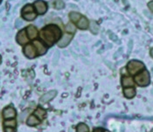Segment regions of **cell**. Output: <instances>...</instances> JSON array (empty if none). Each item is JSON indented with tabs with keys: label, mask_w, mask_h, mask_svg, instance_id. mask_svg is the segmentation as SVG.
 <instances>
[{
	"label": "cell",
	"mask_w": 153,
	"mask_h": 132,
	"mask_svg": "<svg viewBox=\"0 0 153 132\" xmlns=\"http://www.w3.org/2000/svg\"><path fill=\"white\" fill-rule=\"evenodd\" d=\"M4 132H16V128H12V127H5Z\"/></svg>",
	"instance_id": "484cf974"
},
{
	"label": "cell",
	"mask_w": 153,
	"mask_h": 132,
	"mask_svg": "<svg viewBox=\"0 0 153 132\" xmlns=\"http://www.w3.org/2000/svg\"><path fill=\"white\" fill-rule=\"evenodd\" d=\"M22 24H23V22H22V20H21L20 19H17V20H16V22H15V26H16L17 28L20 27V26H21Z\"/></svg>",
	"instance_id": "4316f807"
},
{
	"label": "cell",
	"mask_w": 153,
	"mask_h": 132,
	"mask_svg": "<svg viewBox=\"0 0 153 132\" xmlns=\"http://www.w3.org/2000/svg\"><path fill=\"white\" fill-rule=\"evenodd\" d=\"M66 30H67V32H68V33H75V30H76V28H75V25L73 24V23H68V24L66 25Z\"/></svg>",
	"instance_id": "cb8c5ba5"
},
{
	"label": "cell",
	"mask_w": 153,
	"mask_h": 132,
	"mask_svg": "<svg viewBox=\"0 0 153 132\" xmlns=\"http://www.w3.org/2000/svg\"><path fill=\"white\" fill-rule=\"evenodd\" d=\"M34 8L37 12L40 15L45 14L47 11V4L43 0H37L34 3Z\"/></svg>",
	"instance_id": "5b68a950"
},
{
	"label": "cell",
	"mask_w": 153,
	"mask_h": 132,
	"mask_svg": "<svg viewBox=\"0 0 153 132\" xmlns=\"http://www.w3.org/2000/svg\"><path fill=\"white\" fill-rule=\"evenodd\" d=\"M22 17L25 20L27 21H32L33 19H35L36 17H37V13L36 12H29V13H24L22 14Z\"/></svg>",
	"instance_id": "ffe728a7"
},
{
	"label": "cell",
	"mask_w": 153,
	"mask_h": 132,
	"mask_svg": "<svg viewBox=\"0 0 153 132\" xmlns=\"http://www.w3.org/2000/svg\"><path fill=\"white\" fill-rule=\"evenodd\" d=\"M103 129H102V128H96V129H94V131L93 132H103Z\"/></svg>",
	"instance_id": "f1b7e54d"
},
{
	"label": "cell",
	"mask_w": 153,
	"mask_h": 132,
	"mask_svg": "<svg viewBox=\"0 0 153 132\" xmlns=\"http://www.w3.org/2000/svg\"><path fill=\"white\" fill-rule=\"evenodd\" d=\"M72 39H73V35L72 34H68V33L64 34L63 37L58 41L59 47H67L70 43Z\"/></svg>",
	"instance_id": "7c38bea8"
},
{
	"label": "cell",
	"mask_w": 153,
	"mask_h": 132,
	"mask_svg": "<svg viewBox=\"0 0 153 132\" xmlns=\"http://www.w3.org/2000/svg\"><path fill=\"white\" fill-rule=\"evenodd\" d=\"M26 123H27V125L33 127V126H36V125L39 124V123H40V120H39L36 116H34V115H31V116H29V117L27 118Z\"/></svg>",
	"instance_id": "2e32d148"
},
{
	"label": "cell",
	"mask_w": 153,
	"mask_h": 132,
	"mask_svg": "<svg viewBox=\"0 0 153 132\" xmlns=\"http://www.w3.org/2000/svg\"><path fill=\"white\" fill-rule=\"evenodd\" d=\"M33 11H34V6H33L32 4H26L25 6H24V8L22 9V14L33 12Z\"/></svg>",
	"instance_id": "603a6c76"
},
{
	"label": "cell",
	"mask_w": 153,
	"mask_h": 132,
	"mask_svg": "<svg viewBox=\"0 0 153 132\" xmlns=\"http://www.w3.org/2000/svg\"><path fill=\"white\" fill-rule=\"evenodd\" d=\"M1 63H2V57L0 56V64H1Z\"/></svg>",
	"instance_id": "4dcf8cb0"
},
{
	"label": "cell",
	"mask_w": 153,
	"mask_h": 132,
	"mask_svg": "<svg viewBox=\"0 0 153 132\" xmlns=\"http://www.w3.org/2000/svg\"><path fill=\"white\" fill-rule=\"evenodd\" d=\"M69 18H70L71 21L74 22V23H76L79 21V19L82 18V15L79 13V12H71L69 13Z\"/></svg>",
	"instance_id": "ac0fdd59"
},
{
	"label": "cell",
	"mask_w": 153,
	"mask_h": 132,
	"mask_svg": "<svg viewBox=\"0 0 153 132\" xmlns=\"http://www.w3.org/2000/svg\"><path fill=\"white\" fill-rule=\"evenodd\" d=\"M53 7L57 10H60V9H63L65 7V4L62 0H55L54 3H53Z\"/></svg>",
	"instance_id": "7402d4cb"
},
{
	"label": "cell",
	"mask_w": 153,
	"mask_h": 132,
	"mask_svg": "<svg viewBox=\"0 0 153 132\" xmlns=\"http://www.w3.org/2000/svg\"><path fill=\"white\" fill-rule=\"evenodd\" d=\"M16 39H17V42L19 44V45H25L28 43L29 41V38L26 34V31L25 30H21L20 32H19V33L17 34L16 37Z\"/></svg>",
	"instance_id": "52a82bcc"
},
{
	"label": "cell",
	"mask_w": 153,
	"mask_h": 132,
	"mask_svg": "<svg viewBox=\"0 0 153 132\" xmlns=\"http://www.w3.org/2000/svg\"><path fill=\"white\" fill-rule=\"evenodd\" d=\"M144 64L142 62V61H139V60H132L128 62L127 64V71L128 73L131 74V75H136L137 73H140L141 71H143L144 69Z\"/></svg>",
	"instance_id": "3957f363"
},
{
	"label": "cell",
	"mask_w": 153,
	"mask_h": 132,
	"mask_svg": "<svg viewBox=\"0 0 153 132\" xmlns=\"http://www.w3.org/2000/svg\"><path fill=\"white\" fill-rule=\"evenodd\" d=\"M33 46L36 49L37 54L39 55H43L47 53V48L45 47V45L40 41V40H34L33 41Z\"/></svg>",
	"instance_id": "9c48e42d"
},
{
	"label": "cell",
	"mask_w": 153,
	"mask_h": 132,
	"mask_svg": "<svg viewBox=\"0 0 153 132\" xmlns=\"http://www.w3.org/2000/svg\"><path fill=\"white\" fill-rule=\"evenodd\" d=\"M135 83L138 85L139 87H147L151 83V75L150 73L146 69H143L140 73H137L134 76Z\"/></svg>",
	"instance_id": "7a4b0ae2"
},
{
	"label": "cell",
	"mask_w": 153,
	"mask_h": 132,
	"mask_svg": "<svg viewBox=\"0 0 153 132\" xmlns=\"http://www.w3.org/2000/svg\"><path fill=\"white\" fill-rule=\"evenodd\" d=\"M57 95V91L56 90H50L47 92L46 94H44L43 96L39 98V102L44 104V103H47L48 102H50L51 100H53L55 96Z\"/></svg>",
	"instance_id": "8992f818"
},
{
	"label": "cell",
	"mask_w": 153,
	"mask_h": 132,
	"mask_svg": "<svg viewBox=\"0 0 153 132\" xmlns=\"http://www.w3.org/2000/svg\"><path fill=\"white\" fill-rule=\"evenodd\" d=\"M17 116V112L15 108L12 107H6L3 110V117L4 119H12Z\"/></svg>",
	"instance_id": "ba28073f"
},
{
	"label": "cell",
	"mask_w": 153,
	"mask_h": 132,
	"mask_svg": "<svg viewBox=\"0 0 153 132\" xmlns=\"http://www.w3.org/2000/svg\"><path fill=\"white\" fill-rule=\"evenodd\" d=\"M25 31H26V34H27V36L29 38V39H34L36 37L38 36V34H39L38 29L33 24L28 25Z\"/></svg>",
	"instance_id": "30bf717a"
},
{
	"label": "cell",
	"mask_w": 153,
	"mask_h": 132,
	"mask_svg": "<svg viewBox=\"0 0 153 132\" xmlns=\"http://www.w3.org/2000/svg\"><path fill=\"white\" fill-rule=\"evenodd\" d=\"M89 131V128L88 126L84 123V122H81L76 126V132H88Z\"/></svg>",
	"instance_id": "d6986e66"
},
{
	"label": "cell",
	"mask_w": 153,
	"mask_h": 132,
	"mask_svg": "<svg viewBox=\"0 0 153 132\" xmlns=\"http://www.w3.org/2000/svg\"><path fill=\"white\" fill-rule=\"evenodd\" d=\"M150 53H151V56L153 58V48L151 49V51H150Z\"/></svg>",
	"instance_id": "f546056e"
},
{
	"label": "cell",
	"mask_w": 153,
	"mask_h": 132,
	"mask_svg": "<svg viewBox=\"0 0 153 132\" xmlns=\"http://www.w3.org/2000/svg\"><path fill=\"white\" fill-rule=\"evenodd\" d=\"M151 132H153V129H152V131H151Z\"/></svg>",
	"instance_id": "d6a6232c"
},
{
	"label": "cell",
	"mask_w": 153,
	"mask_h": 132,
	"mask_svg": "<svg viewBox=\"0 0 153 132\" xmlns=\"http://www.w3.org/2000/svg\"><path fill=\"white\" fill-rule=\"evenodd\" d=\"M1 2H2V0H0V3H1Z\"/></svg>",
	"instance_id": "1f68e13d"
},
{
	"label": "cell",
	"mask_w": 153,
	"mask_h": 132,
	"mask_svg": "<svg viewBox=\"0 0 153 132\" xmlns=\"http://www.w3.org/2000/svg\"><path fill=\"white\" fill-rule=\"evenodd\" d=\"M77 26H78L80 29H82V30H86V29H88V26H89V22H88V19H87L86 17L82 16V18H81V19H79V21L77 22Z\"/></svg>",
	"instance_id": "9a60e30c"
},
{
	"label": "cell",
	"mask_w": 153,
	"mask_h": 132,
	"mask_svg": "<svg viewBox=\"0 0 153 132\" xmlns=\"http://www.w3.org/2000/svg\"><path fill=\"white\" fill-rule=\"evenodd\" d=\"M33 115L36 116L39 120H44L46 117H47V110L45 109V108H41V107H38V108H36L35 111H34V113H33Z\"/></svg>",
	"instance_id": "4fadbf2b"
},
{
	"label": "cell",
	"mask_w": 153,
	"mask_h": 132,
	"mask_svg": "<svg viewBox=\"0 0 153 132\" xmlns=\"http://www.w3.org/2000/svg\"><path fill=\"white\" fill-rule=\"evenodd\" d=\"M59 58V52L57 50L54 53V57H53V64H57L58 60Z\"/></svg>",
	"instance_id": "d4e9b609"
},
{
	"label": "cell",
	"mask_w": 153,
	"mask_h": 132,
	"mask_svg": "<svg viewBox=\"0 0 153 132\" xmlns=\"http://www.w3.org/2000/svg\"><path fill=\"white\" fill-rule=\"evenodd\" d=\"M121 83L122 86L124 88H131V87H134L135 86V82H134V79L130 76H123L122 77V80H121Z\"/></svg>",
	"instance_id": "8fae6325"
},
{
	"label": "cell",
	"mask_w": 153,
	"mask_h": 132,
	"mask_svg": "<svg viewBox=\"0 0 153 132\" xmlns=\"http://www.w3.org/2000/svg\"><path fill=\"white\" fill-rule=\"evenodd\" d=\"M4 127H12V128H16L17 127V121L14 118L12 119H5L4 121Z\"/></svg>",
	"instance_id": "e0dca14e"
},
{
	"label": "cell",
	"mask_w": 153,
	"mask_h": 132,
	"mask_svg": "<svg viewBox=\"0 0 153 132\" xmlns=\"http://www.w3.org/2000/svg\"><path fill=\"white\" fill-rule=\"evenodd\" d=\"M89 29H90V31L92 32V33H94V34H96V33H98V32H99V25L97 24V23L95 22V21H91L90 23H89Z\"/></svg>",
	"instance_id": "44dd1931"
},
{
	"label": "cell",
	"mask_w": 153,
	"mask_h": 132,
	"mask_svg": "<svg viewBox=\"0 0 153 132\" xmlns=\"http://www.w3.org/2000/svg\"><path fill=\"white\" fill-rule=\"evenodd\" d=\"M24 54L28 59H33V58H35L36 56L38 55L34 46L33 45H30V44L29 45H26L24 47Z\"/></svg>",
	"instance_id": "277c9868"
},
{
	"label": "cell",
	"mask_w": 153,
	"mask_h": 132,
	"mask_svg": "<svg viewBox=\"0 0 153 132\" xmlns=\"http://www.w3.org/2000/svg\"><path fill=\"white\" fill-rule=\"evenodd\" d=\"M137 92H136V89L134 87H131V88H123V95L126 98L128 99H132L134 98L136 96Z\"/></svg>",
	"instance_id": "5bb4252c"
},
{
	"label": "cell",
	"mask_w": 153,
	"mask_h": 132,
	"mask_svg": "<svg viewBox=\"0 0 153 132\" xmlns=\"http://www.w3.org/2000/svg\"><path fill=\"white\" fill-rule=\"evenodd\" d=\"M61 36V30L56 24H48L40 32L39 37L47 46L52 47Z\"/></svg>",
	"instance_id": "6da1fadb"
},
{
	"label": "cell",
	"mask_w": 153,
	"mask_h": 132,
	"mask_svg": "<svg viewBox=\"0 0 153 132\" xmlns=\"http://www.w3.org/2000/svg\"><path fill=\"white\" fill-rule=\"evenodd\" d=\"M148 7H149V9L153 12V0L148 3Z\"/></svg>",
	"instance_id": "83f0119b"
}]
</instances>
